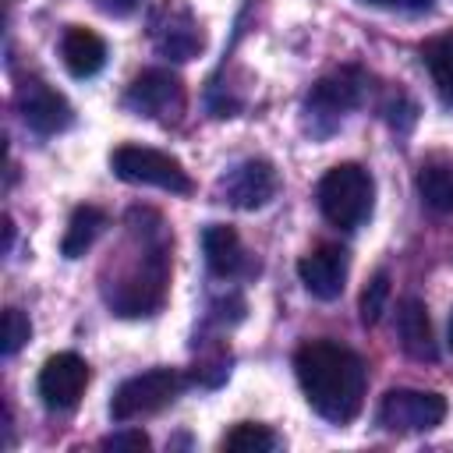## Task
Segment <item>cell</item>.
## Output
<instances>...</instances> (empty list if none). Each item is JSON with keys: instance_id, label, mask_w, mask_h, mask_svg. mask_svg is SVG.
<instances>
[{"instance_id": "52a82bcc", "label": "cell", "mask_w": 453, "mask_h": 453, "mask_svg": "<svg viewBox=\"0 0 453 453\" xmlns=\"http://www.w3.org/2000/svg\"><path fill=\"white\" fill-rule=\"evenodd\" d=\"M124 103H127L134 113H142V117L173 120V117L184 113V85H180V78L170 74V71H142V74L131 81Z\"/></svg>"}, {"instance_id": "4fadbf2b", "label": "cell", "mask_w": 453, "mask_h": 453, "mask_svg": "<svg viewBox=\"0 0 453 453\" xmlns=\"http://www.w3.org/2000/svg\"><path fill=\"white\" fill-rule=\"evenodd\" d=\"M365 96V74L357 67H340L333 74H326L322 81H315L311 96H308V113L315 117H343L347 110H354Z\"/></svg>"}, {"instance_id": "484cf974", "label": "cell", "mask_w": 453, "mask_h": 453, "mask_svg": "<svg viewBox=\"0 0 453 453\" xmlns=\"http://www.w3.org/2000/svg\"><path fill=\"white\" fill-rule=\"evenodd\" d=\"M449 350H453V315H449Z\"/></svg>"}, {"instance_id": "ffe728a7", "label": "cell", "mask_w": 453, "mask_h": 453, "mask_svg": "<svg viewBox=\"0 0 453 453\" xmlns=\"http://www.w3.org/2000/svg\"><path fill=\"white\" fill-rule=\"evenodd\" d=\"M276 446H280L276 432H269L265 425H255V421H241L223 435V449H230V453H273Z\"/></svg>"}, {"instance_id": "ba28073f", "label": "cell", "mask_w": 453, "mask_h": 453, "mask_svg": "<svg viewBox=\"0 0 453 453\" xmlns=\"http://www.w3.org/2000/svg\"><path fill=\"white\" fill-rule=\"evenodd\" d=\"M85 386H88V365L85 357L64 350V354H53L46 357L42 372H39V396L50 411H71L78 407V400L85 396Z\"/></svg>"}, {"instance_id": "30bf717a", "label": "cell", "mask_w": 453, "mask_h": 453, "mask_svg": "<svg viewBox=\"0 0 453 453\" xmlns=\"http://www.w3.org/2000/svg\"><path fill=\"white\" fill-rule=\"evenodd\" d=\"M14 103H18L21 120H25L32 131H39V134H57V131L71 127V120H74L71 103H67L57 88H50L46 81H35V78L18 85Z\"/></svg>"}, {"instance_id": "7c38bea8", "label": "cell", "mask_w": 453, "mask_h": 453, "mask_svg": "<svg viewBox=\"0 0 453 453\" xmlns=\"http://www.w3.org/2000/svg\"><path fill=\"white\" fill-rule=\"evenodd\" d=\"M223 195L237 209H258L276 195V170L269 159H244L237 163L223 180Z\"/></svg>"}, {"instance_id": "5b68a950", "label": "cell", "mask_w": 453, "mask_h": 453, "mask_svg": "<svg viewBox=\"0 0 453 453\" xmlns=\"http://www.w3.org/2000/svg\"><path fill=\"white\" fill-rule=\"evenodd\" d=\"M184 379L177 368H149L142 375H131L110 400V418L113 421H134L145 414H156L159 407H166L177 393H180Z\"/></svg>"}, {"instance_id": "6da1fadb", "label": "cell", "mask_w": 453, "mask_h": 453, "mask_svg": "<svg viewBox=\"0 0 453 453\" xmlns=\"http://www.w3.org/2000/svg\"><path fill=\"white\" fill-rule=\"evenodd\" d=\"M294 372L304 400L333 425L357 418L365 403V361L333 340H308L294 354Z\"/></svg>"}, {"instance_id": "9c48e42d", "label": "cell", "mask_w": 453, "mask_h": 453, "mask_svg": "<svg viewBox=\"0 0 453 453\" xmlns=\"http://www.w3.org/2000/svg\"><path fill=\"white\" fill-rule=\"evenodd\" d=\"M152 42H156L159 53H166L173 60H191L205 46V35H202V28H198V21L188 7L163 4L152 14Z\"/></svg>"}, {"instance_id": "e0dca14e", "label": "cell", "mask_w": 453, "mask_h": 453, "mask_svg": "<svg viewBox=\"0 0 453 453\" xmlns=\"http://www.w3.org/2000/svg\"><path fill=\"white\" fill-rule=\"evenodd\" d=\"M418 195L432 212H453V159H425L418 170Z\"/></svg>"}, {"instance_id": "d4e9b609", "label": "cell", "mask_w": 453, "mask_h": 453, "mask_svg": "<svg viewBox=\"0 0 453 453\" xmlns=\"http://www.w3.org/2000/svg\"><path fill=\"white\" fill-rule=\"evenodd\" d=\"M99 7L106 14H131L138 7V0H99Z\"/></svg>"}, {"instance_id": "7a4b0ae2", "label": "cell", "mask_w": 453, "mask_h": 453, "mask_svg": "<svg viewBox=\"0 0 453 453\" xmlns=\"http://www.w3.org/2000/svg\"><path fill=\"white\" fill-rule=\"evenodd\" d=\"M319 209L322 216L340 226V230H354L368 219L372 212V198H375V184L372 173L357 163H336L333 170H326V177L319 180Z\"/></svg>"}, {"instance_id": "603a6c76", "label": "cell", "mask_w": 453, "mask_h": 453, "mask_svg": "<svg viewBox=\"0 0 453 453\" xmlns=\"http://www.w3.org/2000/svg\"><path fill=\"white\" fill-rule=\"evenodd\" d=\"M103 449H113V453H145L149 449V435L142 428H124V432H113L103 439Z\"/></svg>"}, {"instance_id": "8fae6325", "label": "cell", "mask_w": 453, "mask_h": 453, "mask_svg": "<svg viewBox=\"0 0 453 453\" xmlns=\"http://www.w3.org/2000/svg\"><path fill=\"white\" fill-rule=\"evenodd\" d=\"M347 269H350V258L340 244H319L315 251H308L297 262V276H301L304 290L315 294L319 301H333L343 294Z\"/></svg>"}, {"instance_id": "44dd1931", "label": "cell", "mask_w": 453, "mask_h": 453, "mask_svg": "<svg viewBox=\"0 0 453 453\" xmlns=\"http://www.w3.org/2000/svg\"><path fill=\"white\" fill-rule=\"evenodd\" d=\"M386 304H389V276H386V273H375V276L368 280L365 294H361V322H365V326H375V322L382 319Z\"/></svg>"}, {"instance_id": "ac0fdd59", "label": "cell", "mask_w": 453, "mask_h": 453, "mask_svg": "<svg viewBox=\"0 0 453 453\" xmlns=\"http://www.w3.org/2000/svg\"><path fill=\"white\" fill-rule=\"evenodd\" d=\"M106 226V212L96 209V205H78L67 219V230H64V241H60V251L64 258H78L92 248V241L103 234Z\"/></svg>"}, {"instance_id": "7402d4cb", "label": "cell", "mask_w": 453, "mask_h": 453, "mask_svg": "<svg viewBox=\"0 0 453 453\" xmlns=\"http://www.w3.org/2000/svg\"><path fill=\"white\" fill-rule=\"evenodd\" d=\"M28 336H32V322H28L18 308H7V311H4V354H7V357L18 354V350L28 343Z\"/></svg>"}, {"instance_id": "5bb4252c", "label": "cell", "mask_w": 453, "mask_h": 453, "mask_svg": "<svg viewBox=\"0 0 453 453\" xmlns=\"http://www.w3.org/2000/svg\"><path fill=\"white\" fill-rule=\"evenodd\" d=\"M60 57L74 78H92L106 64V42L99 32H92L85 25H71L60 39Z\"/></svg>"}, {"instance_id": "d6986e66", "label": "cell", "mask_w": 453, "mask_h": 453, "mask_svg": "<svg viewBox=\"0 0 453 453\" xmlns=\"http://www.w3.org/2000/svg\"><path fill=\"white\" fill-rule=\"evenodd\" d=\"M421 57L428 64V74L446 103H453V32H442L421 46Z\"/></svg>"}, {"instance_id": "9a60e30c", "label": "cell", "mask_w": 453, "mask_h": 453, "mask_svg": "<svg viewBox=\"0 0 453 453\" xmlns=\"http://www.w3.org/2000/svg\"><path fill=\"white\" fill-rule=\"evenodd\" d=\"M396 333H400V347L414 357V361H435V336H432V322L428 311L418 297H403L396 308Z\"/></svg>"}, {"instance_id": "cb8c5ba5", "label": "cell", "mask_w": 453, "mask_h": 453, "mask_svg": "<svg viewBox=\"0 0 453 453\" xmlns=\"http://www.w3.org/2000/svg\"><path fill=\"white\" fill-rule=\"evenodd\" d=\"M365 4L386 7V11H411V14H418V11H428L435 0H365Z\"/></svg>"}, {"instance_id": "8992f818", "label": "cell", "mask_w": 453, "mask_h": 453, "mask_svg": "<svg viewBox=\"0 0 453 453\" xmlns=\"http://www.w3.org/2000/svg\"><path fill=\"white\" fill-rule=\"evenodd\" d=\"M446 418V400L428 389H389L379 403V425L389 432H428Z\"/></svg>"}, {"instance_id": "3957f363", "label": "cell", "mask_w": 453, "mask_h": 453, "mask_svg": "<svg viewBox=\"0 0 453 453\" xmlns=\"http://www.w3.org/2000/svg\"><path fill=\"white\" fill-rule=\"evenodd\" d=\"M166 283H170V255H166V244H156V248L142 251V258L131 265V273H124L117 280V287L106 294V301L124 319L152 315L166 297Z\"/></svg>"}, {"instance_id": "2e32d148", "label": "cell", "mask_w": 453, "mask_h": 453, "mask_svg": "<svg viewBox=\"0 0 453 453\" xmlns=\"http://www.w3.org/2000/svg\"><path fill=\"white\" fill-rule=\"evenodd\" d=\"M202 251H205V262L216 276H234L244 262V248H241V237L234 226L226 223H209L202 230Z\"/></svg>"}, {"instance_id": "277c9868", "label": "cell", "mask_w": 453, "mask_h": 453, "mask_svg": "<svg viewBox=\"0 0 453 453\" xmlns=\"http://www.w3.org/2000/svg\"><path fill=\"white\" fill-rule=\"evenodd\" d=\"M110 170L127 184H152V188H163V191H173V195H188L191 191L188 170L173 156H166L159 149H149V145H120V149H113Z\"/></svg>"}]
</instances>
